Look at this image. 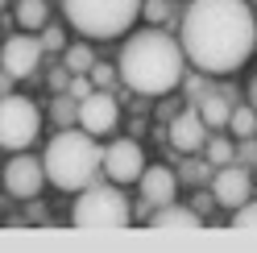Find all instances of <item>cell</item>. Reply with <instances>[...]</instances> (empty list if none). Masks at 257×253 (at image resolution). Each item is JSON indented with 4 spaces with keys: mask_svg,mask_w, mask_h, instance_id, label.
I'll use <instances>...</instances> for the list:
<instances>
[{
    "mask_svg": "<svg viewBox=\"0 0 257 253\" xmlns=\"http://www.w3.org/2000/svg\"><path fill=\"white\" fill-rule=\"evenodd\" d=\"M179 42L203 75H232L257 50V17L249 0H187Z\"/></svg>",
    "mask_w": 257,
    "mask_h": 253,
    "instance_id": "cell-1",
    "label": "cell"
},
{
    "mask_svg": "<svg viewBox=\"0 0 257 253\" xmlns=\"http://www.w3.org/2000/svg\"><path fill=\"white\" fill-rule=\"evenodd\" d=\"M116 71H120V83L133 87L137 96H166L187 75L183 42L170 38L162 25L141 29V34H133L124 42V50L116 58Z\"/></svg>",
    "mask_w": 257,
    "mask_h": 253,
    "instance_id": "cell-2",
    "label": "cell"
},
{
    "mask_svg": "<svg viewBox=\"0 0 257 253\" xmlns=\"http://www.w3.org/2000/svg\"><path fill=\"white\" fill-rule=\"evenodd\" d=\"M42 166H46V179L62 191H83V187L95 179V170H104V146L95 141L87 129H58L50 137V146L42 154Z\"/></svg>",
    "mask_w": 257,
    "mask_h": 253,
    "instance_id": "cell-3",
    "label": "cell"
},
{
    "mask_svg": "<svg viewBox=\"0 0 257 253\" xmlns=\"http://www.w3.org/2000/svg\"><path fill=\"white\" fill-rule=\"evenodd\" d=\"M67 21L95 42H112L133 29L141 17V0H62Z\"/></svg>",
    "mask_w": 257,
    "mask_h": 253,
    "instance_id": "cell-4",
    "label": "cell"
},
{
    "mask_svg": "<svg viewBox=\"0 0 257 253\" xmlns=\"http://www.w3.org/2000/svg\"><path fill=\"white\" fill-rule=\"evenodd\" d=\"M128 220H133V208H128L120 183H108V187L87 183L83 195H79L75 208H71V224L75 228H124Z\"/></svg>",
    "mask_w": 257,
    "mask_h": 253,
    "instance_id": "cell-5",
    "label": "cell"
},
{
    "mask_svg": "<svg viewBox=\"0 0 257 253\" xmlns=\"http://www.w3.org/2000/svg\"><path fill=\"white\" fill-rule=\"evenodd\" d=\"M42 133V112L34 100L25 96H0V146L5 150H29L34 146V137Z\"/></svg>",
    "mask_w": 257,
    "mask_h": 253,
    "instance_id": "cell-6",
    "label": "cell"
},
{
    "mask_svg": "<svg viewBox=\"0 0 257 253\" xmlns=\"http://www.w3.org/2000/svg\"><path fill=\"white\" fill-rule=\"evenodd\" d=\"M141 170H146V154H141V146L133 137H116V141H108L104 146V175L112 183H137L141 179Z\"/></svg>",
    "mask_w": 257,
    "mask_h": 253,
    "instance_id": "cell-7",
    "label": "cell"
},
{
    "mask_svg": "<svg viewBox=\"0 0 257 253\" xmlns=\"http://www.w3.org/2000/svg\"><path fill=\"white\" fill-rule=\"evenodd\" d=\"M46 187V166L42 158H29L25 150H17L5 162V191L17 199H38V191Z\"/></svg>",
    "mask_w": 257,
    "mask_h": 253,
    "instance_id": "cell-8",
    "label": "cell"
},
{
    "mask_svg": "<svg viewBox=\"0 0 257 253\" xmlns=\"http://www.w3.org/2000/svg\"><path fill=\"white\" fill-rule=\"evenodd\" d=\"M212 195L224 212H232L240 208L245 199H253V175H249V166H240V162H228V166H216V175H212Z\"/></svg>",
    "mask_w": 257,
    "mask_h": 253,
    "instance_id": "cell-9",
    "label": "cell"
},
{
    "mask_svg": "<svg viewBox=\"0 0 257 253\" xmlns=\"http://www.w3.org/2000/svg\"><path fill=\"white\" fill-rule=\"evenodd\" d=\"M116 120H120V104H116V96L108 87H95L87 100H79V129H87L91 137L112 133Z\"/></svg>",
    "mask_w": 257,
    "mask_h": 253,
    "instance_id": "cell-10",
    "label": "cell"
},
{
    "mask_svg": "<svg viewBox=\"0 0 257 253\" xmlns=\"http://www.w3.org/2000/svg\"><path fill=\"white\" fill-rule=\"evenodd\" d=\"M42 54H46L42 38H34V34L25 29V34L9 38L5 46H0V67H5L9 75H17V79H29V75L42 67Z\"/></svg>",
    "mask_w": 257,
    "mask_h": 253,
    "instance_id": "cell-11",
    "label": "cell"
},
{
    "mask_svg": "<svg viewBox=\"0 0 257 253\" xmlns=\"http://www.w3.org/2000/svg\"><path fill=\"white\" fill-rule=\"evenodd\" d=\"M207 133H212V129L203 124V116H199L195 104L170 116V146L179 150V154H199L207 146Z\"/></svg>",
    "mask_w": 257,
    "mask_h": 253,
    "instance_id": "cell-12",
    "label": "cell"
},
{
    "mask_svg": "<svg viewBox=\"0 0 257 253\" xmlns=\"http://www.w3.org/2000/svg\"><path fill=\"white\" fill-rule=\"evenodd\" d=\"M137 187H141V199H146L150 208H162V203H170L179 195V175H174L170 166H146Z\"/></svg>",
    "mask_w": 257,
    "mask_h": 253,
    "instance_id": "cell-13",
    "label": "cell"
},
{
    "mask_svg": "<svg viewBox=\"0 0 257 253\" xmlns=\"http://www.w3.org/2000/svg\"><path fill=\"white\" fill-rule=\"evenodd\" d=\"M232 100H236V91H232V87H224V91L207 87L203 96L195 100V108H199V116H203V124H207V129H228V112H232Z\"/></svg>",
    "mask_w": 257,
    "mask_h": 253,
    "instance_id": "cell-14",
    "label": "cell"
},
{
    "mask_svg": "<svg viewBox=\"0 0 257 253\" xmlns=\"http://www.w3.org/2000/svg\"><path fill=\"white\" fill-rule=\"evenodd\" d=\"M150 224H154V228H203V216L191 208V203L170 199V203H162V208H154Z\"/></svg>",
    "mask_w": 257,
    "mask_h": 253,
    "instance_id": "cell-15",
    "label": "cell"
},
{
    "mask_svg": "<svg viewBox=\"0 0 257 253\" xmlns=\"http://www.w3.org/2000/svg\"><path fill=\"white\" fill-rule=\"evenodd\" d=\"M203 158L212 166H228V162H236V141H228L224 133H207V146H203Z\"/></svg>",
    "mask_w": 257,
    "mask_h": 253,
    "instance_id": "cell-16",
    "label": "cell"
},
{
    "mask_svg": "<svg viewBox=\"0 0 257 253\" xmlns=\"http://www.w3.org/2000/svg\"><path fill=\"white\" fill-rule=\"evenodd\" d=\"M228 133H232V137H257V108H253V104H232Z\"/></svg>",
    "mask_w": 257,
    "mask_h": 253,
    "instance_id": "cell-17",
    "label": "cell"
},
{
    "mask_svg": "<svg viewBox=\"0 0 257 253\" xmlns=\"http://www.w3.org/2000/svg\"><path fill=\"white\" fill-rule=\"evenodd\" d=\"M46 21H50V9H46V0H17V25L21 29H42Z\"/></svg>",
    "mask_w": 257,
    "mask_h": 253,
    "instance_id": "cell-18",
    "label": "cell"
},
{
    "mask_svg": "<svg viewBox=\"0 0 257 253\" xmlns=\"http://www.w3.org/2000/svg\"><path fill=\"white\" fill-rule=\"evenodd\" d=\"M50 116H54V124H58V129H71V124H79V100L71 96V91H54Z\"/></svg>",
    "mask_w": 257,
    "mask_h": 253,
    "instance_id": "cell-19",
    "label": "cell"
},
{
    "mask_svg": "<svg viewBox=\"0 0 257 253\" xmlns=\"http://www.w3.org/2000/svg\"><path fill=\"white\" fill-rule=\"evenodd\" d=\"M91 62H95V54H91V46H87V42L67 46V50H62V67H67L71 75H87V71H91Z\"/></svg>",
    "mask_w": 257,
    "mask_h": 253,
    "instance_id": "cell-20",
    "label": "cell"
},
{
    "mask_svg": "<svg viewBox=\"0 0 257 253\" xmlns=\"http://www.w3.org/2000/svg\"><path fill=\"white\" fill-rule=\"evenodd\" d=\"M212 175H216V166L207 162V158H195V154H187V162H183V183H212Z\"/></svg>",
    "mask_w": 257,
    "mask_h": 253,
    "instance_id": "cell-21",
    "label": "cell"
},
{
    "mask_svg": "<svg viewBox=\"0 0 257 253\" xmlns=\"http://www.w3.org/2000/svg\"><path fill=\"white\" fill-rule=\"evenodd\" d=\"M87 75H91V83H95V87H108V91H112V83L120 79V71H116V67H108V62H91V71H87Z\"/></svg>",
    "mask_w": 257,
    "mask_h": 253,
    "instance_id": "cell-22",
    "label": "cell"
},
{
    "mask_svg": "<svg viewBox=\"0 0 257 253\" xmlns=\"http://www.w3.org/2000/svg\"><path fill=\"white\" fill-rule=\"evenodd\" d=\"M232 224L236 228H257V199H245L240 208H232Z\"/></svg>",
    "mask_w": 257,
    "mask_h": 253,
    "instance_id": "cell-23",
    "label": "cell"
},
{
    "mask_svg": "<svg viewBox=\"0 0 257 253\" xmlns=\"http://www.w3.org/2000/svg\"><path fill=\"white\" fill-rule=\"evenodd\" d=\"M183 91H187V100L191 104H195L199 96H203V91H207V75L195 67V75H183Z\"/></svg>",
    "mask_w": 257,
    "mask_h": 253,
    "instance_id": "cell-24",
    "label": "cell"
},
{
    "mask_svg": "<svg viewBox=\"0 0 257 253\" xmlns=\"http://www.w3.org/2000/svg\"><path fill=\"white\" fill-rule=\"evenodd\" d=\"M141 13L154 25H162V21H170V0H141Z\"/></svg>",
    "mask_w": 257,
    "mask_h": 253,
    "instance_id": "cell-25",
    "label": "cell"
},
{
    "mask_svg": "<svg viewBox=\"0 0 257 253\" xmlns=\"http://www.w3.org/2000/svg\"><path fill=\"white\" fill-rule=\"evenodd\" d=\"M236 162L257 166V137H236Z\"/></svg>",
    "mask_w": 257,
    "mask_h": 253,
    "instance_id": "cell-26",
    "label": "cell"
},
{
    "mask_svg": "<svg viewBox=\"0 0 257 253\" xmlns=\"http://www.w3.org/2000/svg\"><path fill=\"white\" fill-rule=\"evenodd\" d=\"M42 46H46V50H67V38H62V29L46 21V25H42Z\"/></svg>",
    "mask_w": 257,
    "mask_h": 253,
    "instance_id": "cell-27",
    "label": "cell"
},
{
    "mask_svg": "<svg viewBox=\"0 0 257 253\" xmlns=\"http://www.w3.org/2000/svg\"><path fill=\"white\" fill-rule=\"evenodd\" d=\"M67 91L75 100H87L91 91H95V83H91V75H71V83H67Z\"/></svg>",
    "mask_w": 257,
    "mask_h": 253,
    "instance_id": "cell-28",
    "label": "cell"
},
{
    "mask_svg": "<svg viewBox=\"0 0 257 253\" xmlns=\"http://www.w3.org/2000/svg\"><path fill=\"white\" fill-rule=\"evenodd\" d=\"M67 83H71V71H67V67L50 71V87H54V91H67Z\"/></svg>",
    "mask_w": 257,
    "mask_h": 253,
    "instance_id": "cell-29",
    "label": "cell"
},
{
    "mask_svg": "<svg viewBox=\"0 0 257 253\" xmlns=\"http://www.w3.org/2000/svg\"><path fill=\"white\" fill-rule=\"evenodd\" d=\"M13 83H17V75H9L5 67H0V96H9V91H13Z\"/></svg>",
    "mask_w": 257,
    "mask_h": 253,
    "instance_id": "cell-30",
    "label": "cell"
},
{
    "mask_svg": "<svg viewBox=\"0 0 257 253\" xmlns=\"http://www.w3.org/2000/svg\"><path fill=\"white\" fill-rule=\"evenodd\" d=\"M249 104L257 108V75H253V83H249Z\"/></svg>",
    "mask_w": 257,
    "mask_h": 253,
    "instance_id": "cell-31",
    "label": "cell"
},
{
    "mask_svg": "<svg viewBox=\"0 0 257 253\" xmlns=\"http://www.w3.org/2000/svg\"><path fill=\"white\" fill-rule=\"evenodd\" d=\"M5 5H9V0H0V9H5Z\"/></svg>",
    "mask_w": 257,
    "mask_h": 253,
    "instance_id": "cell-32",
    "label": "cell"
}]
</instances>
